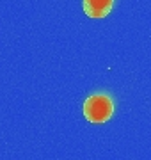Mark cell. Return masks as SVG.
Instances as JSON below:
<instances>
[{"mask_svg": "<svg viewBox=\"0 0 151 160\" xmlns=\"http://www.w3.org/2000/svg\"><path fill=\"white\" fill-rule=\"evenodd\" d=\"M112 6L114 0H84V11L89 18H105Z\"/></svg>", "mask_w": 151, "mask_h": 160, "instance_id": "cell-2", "label": "cell"}, {"mask_svg": "<svg viewBox=\"0 0 151 160\" xmlns=\"http://www.w3.org/2000/svg\"><path fill=\"white\" fill-rule=\"evenodd\" d=\"M114 114V102L109 94L96 92L84 103V116L91 123H107Z\"/></svg>", "mask_w": 151, "mask_h": 160, "instance_id": "cell-1", "label": "cell"}]
</instances>
